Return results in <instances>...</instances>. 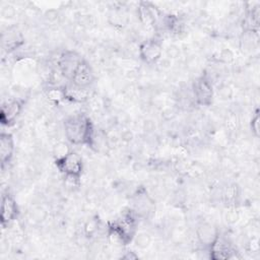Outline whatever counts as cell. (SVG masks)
<instances>
[{"label": "cell", "mask_w": 260, "mask_h": 260, "mask_svg": "<svg viewBox=\"0 0 260 260\" xmlns=\"http://www.w3.org/2000/svg\"><path fill=\"white\" fill-rule=\"evenodd\" d=\"M66 138L71 143H91L93 142V125L84 116H75L65 121Z\"/></svg>", "instance_id": "obj_1"}, {"label": "cell", "mask_w": 260, "mask_h": 260, "mask_svg": "<svg viewBox=\"0 0 260 260\" xmlns=\"http://www.w3.org/2000/svg\"><path fill=\"white\" fill-rule=\"evenodd\" d=\"M56 163L59 170L68 178L78 179L83 173V159L74 152H70L64 157L57 159Z\"/></svg>", "instance_id": "obj_2"}, {"label": "cell", "mask_w": 260, "mask_h": 260, "mask_svg": "<svg viewBox=\"0 0 260 260\" xmlns=\"http://www.w3.org/2000/svg\"><path fill=\"white\" fill-rule=\"evenodd\" d=\"M83 60V58L79 57L78 54L72 51H66L64 52L59 58V70L61 74L64 76V78L71 79L72 78L77 66Z\"/></svg>", "instance_id": "obj_3"}, {"label": "cell", "mask_w": 260, "mask_h": 260, "mask_svg": "<svg viewBox=\"0 0 260 260\" xmlns=\"http://www.w3.org/2000/svg\"><path fill=\"white\" fill-rule=\"evenodd\" d=\"M94 80L95 75L92 71V67L87 61L83 59L77 66L76 71L71 78L73 86L81 89H87L94 83Z\"/></svg>", "instance_id": "obj_4"}, {"label": "cell", "mask_w": 260, "mask_h": 260, "mask_svg": "<svg viewBox=\"0 0 260 260\" xmlns=\"http://www.w3.org/2000/svg\"><path fill=\"white\" fill-rule=\"evenodd\" d=\"M194 97L198 104L209 106L213 101V87L210 81L201 76L199 77L193 86Z\"/></svg>", "instance_id": "obj_5"}, {"label": "cell", "mask_w": 260, "mask_h": 260, "mask_svg": "<svg viewBox=\"0 0 260 260\" xmlns=\"http://www.w3.org/2000/svg\"><path fill=\"white\" fill-rule=\"evenodd\" d=\"M140 53L142 58L147 62L153 63L160 59L162 55V44L160 41H157L155 39L148 40L143 44H142L140 48Z\"/></svg>", "instance_id": "obj_6"}, {"label": "cell", "mask_w": 260, "mask_h": 260, "mask_svg": "<svg viewBox=\"0 0 260 260\" xmlns=\"http://www.w3.org/2000/svg\"><path fill=\"white\" fill-rule=\"evenodd\" d=\"M22 108L23 104L18 100L3 103L1 107V117H0L2 124L9 125L15 122L22 111Z\"/></svg>", "instance_id": "obj_7"}, {"label": "cell", "mask_w": 260, "mask_h": 260, "mask_svg": "<svg viewBox=\"0 0 260 260\" xmlns=\"http://www.w3.org/2000/svg\"><path fill=\"white\" fill-rule=\"evenodd\" d=\"M18 215V205L16 200L10 194H4L2 196L1 203V223L2 226L8 225Z\"/></svg>", "instance_id": "obj_8"}, {"label": "cell", "mask_w": 260, "mask_h": 260, "mask_svg": "<svg viewBox=\"0 0 260 260\" xmlns=\"http://www.w3.org/2000/svg\"><path fill=\"white\" fill-rule=\"evenodd\" d=\"M13 152H15V142L11 134L2 132L1 138H0V157H1L2 167L10 162Z\"/></svg>", "instance_id": "obj_9"}, {"label": "cell", "mask_w": 260, "mask_h": 260, "mask_svg": "<svg viewBox=\"0 0 260 260\" xmlns=\"http://www.w3.org/2000/svg\"><path fill=\"white\" fill-rule=\"evenodd\" d=\"M198 239L203 244H213L217 237V233L213 230L211 225H203L197 230Z\"/></svg>", "instance_id": "obj_10"}, {"label": "cell", "mask_w": 260, "mask_h": 260, "mask_svg": "<svg viewBox=\"0 0 260 260\" xmlns=\"http://www.w3.org/2000/svg\"><path fill=\"white\" fill-rule=\"evenodd\" d=\"M65 99H70L73 102H84L88 98V94L86 89H81L78 87L73 88H64Z\"/></svg>", "instance_id": "obj_11"}, {"label": "cell", "mask_w": 260, "mask_h": 260, "mask_svg": "<svg viewBox=\"0 0 260 260\" xmlns=\"http://www.w3.org/2000/svg\"><path fill=\"white\" fill-rule=\"evenodd\" d=\"M135 242H136V245H138V247L144 249L150 243V237L149 235L146 234V233H141V234L136 236Z\"/></svg>", "instance_id": "obj_12"}, {"label": "cell", "mask_w": 260, "mask_h": 260, "mask_svg": "<svg viewBox=\"0 0 260 260\" xmlns=\"http://www.w3.org/2000/svg\"><path fill=\"white\" fill-rule=\"evenodd\" d=\"M233 57H234V55H233L232 51L228 50V49H225L221 52V59L224 61V62H231L233 60Z\"/></svg>", "instance_id": "obj_13"}, {"label": "cell", "mask_w": 260, "mask_h": 260, "mask_svg": "<svg viewBox=\"0 0 260 260\" xmlns=\"http://www.w3.org/2000/svg\"><path fill=\"white\" fill-rule=\"evenodd\" d=\"M167 54L170 58H177L178 56L180 55V49L178 48L177 46H170L168 48Z\"/></svg>", "instance_id": "obj_14"}, {"label": "cell", "mask_w": 260, "mask_h": 260, "mask_svg": "<svg viewBox=\"0 0 260 260\" xmlns=\"http://www.w3.org/2000/svg\"><path fill=\"white\" fill-rule=\"evenodd\" d=\"M220 95L223 99H230L232 95V90L228 86H223L220 89Z\"/></svg>", "instance_id": "obj_15"}, {"label": "cell", "mask_w": 260, "mask_h": 260, "mask_svg": "<svg viewBox=\"0 0 260 260\" xmlns=\"http://www.w3.org/2000/svg\"><path fill=\"white\" fill-rule=\"evenodd\" d=\"M258 121H259V116H258V114H256L252 118V121H251V129L255 133L256 136L258 135V124H259Z\"/></svg>", "instance_id": "obj_16"}, {"label": "cell", "mask_w": 260, "mask_h": 260, "mask_svg": "<svg viewBox=\"0 0 260 260\" xmlns=\"http://www.w3.org/2000/svg\"><path fill=\"white\" fill-rule=\"evenodd\" d=\"M163 116L165 117L166 120H170V119H172L175 116V113H174V111L172 110V109H167V110H165V111L163 112Z\"/></svg>", "instance_id": "obj_17"}, {"label": "cell", "mask_w": 260, "mask_h": 260, "mask_svg": "<svg viewBox=\"0 0 260 260\" xmlns=\"http://www.w3.org/2000/svg\"><path fill=\"white\" fill-rule=\"evenodd\" d=\"M132 139H133V134L130 131H125L124 133L122 134V140L126 142H131Z\"/></svg>", "instance_id": "obj_18"}, {"label": "cell", "mask_w": 260, "mask_h": 260, "mask_svg": "<svg viewBox=\"0 0 260 260\" xmlns=\"http://www.w3.org/2000/svg\"><path fill=\"white\" fill-rule=\"evenodd\" d=\"M155 127H156V125H155L154 121H152V120H146V121L144 122V128L147 129V131H152V130H154Z\"/></svg>", "instance_id": "obj_19"}]
</instances>
